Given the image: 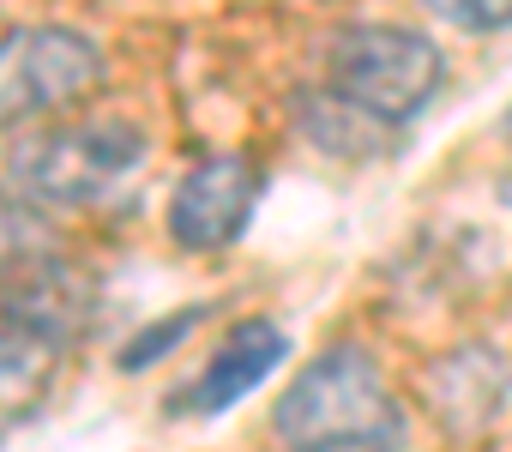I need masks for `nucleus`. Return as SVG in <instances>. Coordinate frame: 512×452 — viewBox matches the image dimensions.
Here are the masks:
<instances>
[{
    "label": "nucleus",
    "instance_id": "f257e3e1",
    "mask_svg": "<svg viewBox=\"0 0 512 452\" xmlns=\"http://www.w3.org/2000/svg\"><path fill=\"white\" fill-rule=\"evenodd\" d=\"M284 452H404V410L368 350L338 344L314 356L272 404Z\"/></svg>",
    "mask_w": 512,
    "mask_h": 452
},
{
    "label": "nucleus",
    "instance_id": "1a4fd4ad",
    "mask_svg": "<svg viewBox=\"0 0 512 452\" xmlns=\"http://www.w3.org/2000/svg\"><path fill=\"white\" fill-rule=\"evenodd\" d=\"M199 314H205V308H187V314H169V320H157V326H151L145 338H133V344H127L121 368H127V374H133V368H151V362H157V356H163L169 344H181V338H187V332L199 326Z\"/></svg>",
    "mask_w": 512,
    "mask_h": 452
},
{
    "label": "nucleus",
    "instance_id": "7ed1b4c3",
    "mask_svg": "<svg viewBox=\"0 0 512 452\" xmlns=\"http://www.w3.org/2000/svg\"><path fill=\"white\" fill-rule=\"evenodd\" d=\"M145 157V133L133 121L97 115L79 127H55L31 145H19V181L31 199L43 205H91L103 193H115Z\"/></svg>",
    "mask_w": 512,
    "mask_h": 452
},
{
    "label": "nucleus",
    "instance_id": "423d86ee",
    "mask_svg": "<svg viewBox=\"0 0 512 452\" xmlns=\"http://www.w3.org/2000/svg\"><path fill=\"white\" fill-rule=\"evenodd\" d=\"M284 356H290V338L272 320H241V326H229V338L217 344V356L205 362V374L187 386V410L193 416L229 410L235 398H247L253 386H260Z\"/></svg>",
    "mask_w": 512,
    "mask_h": 452
},
{
    "label": "nucleus",
    "instance_id": "6e6552de",
    "mask_svg": "<svg viewBox=\"0 0 512 452\" xmlns=\"http://www.w3.org/2000/svg\"><path fill=\"white\" fill-rule=\"evenodd\" d=\"M422 7L458 31H476V37H494L512 25V0H422Z\"/></svg>",
    "mask_w": 512,
    "mask_h": 452
},
{
    "label": "nucleus",
    "instance_id": "20e7f679",
    "mask_svg": "<svg viewBox=\"0 0 512 452\" xmlns=\"http://www.w3.org/2000/svg\"><path fill=\"white\" fill-rule=\"evenodd\" d=\"M103 85V49L67 25H19L0 37V133L67 109Z\"/></svg>",
    "mask_w": 512,
    "mask_h": 452
},
{
    "label": "nucleus",
    "instance_id": "39448f33",
    "mask_svg": "<svg viewBox=\"0 0 512 452\" xmlns=\"http://www.w3.org/2000/svg\"><path fill=\"white\" fill-rule=\"evenodd\" d=\"M260 187L266 175L253 169L247 157H205L199 169H187L175 181V199H169V236L193 254H211V248H229L253 205H260Z\"/></svg>",
    "mask_w": 512,
    "mask_h": 452
},
{
    "label": "nucleus",
    "instance_id": "f03ea898",
    "mask_svg": "<svg viewBox=\"0 0 512 452\" xmlns=\"http://www.w3.org/2000/svg\"><path fill=\"white\" fill-rule=\"evenodd\" d=\"M440 79H446L440 49L404 25H356L326 55L332 97L350 103L356 115H368L374 127H404L410 115H422L434 103Z\"/></svg>",
    "mask_w": 512,
    "mask_h": 452
},
{
    "label": "nucleus",
    "instance_id": "0eeeda50",
    "mask_svg": "<svg viewBox=\"0 0 512 452\" xmlns=\"http://www.w3.org/2000/svg\"><path fill=\"white\" fill-rule=\"evenodd\" d=\"M55 374V338L43 326H0V428L19 422L25 410H37V398L49 392Z\"/></svg>",
    "mask_w": 512,
    "mask_h": 452
}]
</instances>
